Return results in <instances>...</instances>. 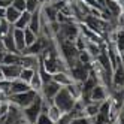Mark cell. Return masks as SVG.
I'll use <instances>...</instances> for the list:
<instances>
[{"label": "cell", "instance_id": "8fae6325", "mask_svg": "<svg viewBox=\"0 0 124 124\" xmlns=\"http://www.w3.org/2000/svg\"><path fill=\"white\" fill-rule=\"evenodd\" d=\"M40 14H42V16H43V18H45L48 23H54V21H57L58 9H57V8H54L49 2H46L45 5H42V8H40Z\"/></svg>", "mask_w": 124, "mask_h": 124}, {"label": "cell", "instance_id": "6da1fadb", "mask_svg": "<svg viewBox=\"0 0 124 124\" xmlns=\"http://www.w3.org/2000/svg\"><path fill=\"white\" fill-rule=\"evenodd\" d=\"M81 31H79V23H76L75 20L72 21H67L60 24V30L57 33V39H63V40H69V42H75Z\"/></svg>", "mask_w": 124, "mask_h": 124}, {"label": "cell", "instance_id": "9a60e30c", "mask_svg": "<svg viewBox=\"0 0 124 124\" xmlns=\"http://www.w3.org/2000/svg\"><path fill=\"white\" fill-rule=\"evenodd\" d=\"M52 81L57 82L60 87H69L73 82V79H72L69 72H57V73L52 75Z\"/></svg>", "mask_w": 124, "mask_h": 124}, {"label": "cell", "instance_id": "7bdbcfd3", "mask_svg": "<svg viewBox=\"0 0 124 124\" xmlns=\"http://www.w3.org/2000/svg\"><path fill=\"white\" fill-rule=\"evenodd\" d=\"M115 2H120V0H115Z\"/></svg>", "mask_w": 124, "mask_h": 124}, {"label": "cell", "instance_id": "d4e9b609", "mask_svg": "<svg viewBox=\"0 0 124 124\" xmlns=\"http://www.w3.org/2000/svg\"><path fill=\"white\" fill-rule=\"evenodd\" d=\"M42 87H43V82H42V79H40L38 70H36L34 75H33V78H31V81H30V88H31L33 91H36V93H40Z\"/></svg>", "mask_w": 124, "mask_h": 124}, {"label": "cell", "instance_id": "836d02e7", "mask_svg": "<svg viewBox=\"0 0 124 124\" xmlns=\"http://www.w3.org/2000/svg\"><path fill=\"white\" fill-rule=\"evenodd\" d=\"M12 6L18 12H25V0H12Z\"/></svg>", "mask_w": 124, "mask_h": 124}, {"label": "cell", "instance_id": "e0dca14e", "mask_svg": "<svg viewBox=\"0 0 124 124\" xmlns=\"http://www.w3.org/2000/svg\"><path fill=\"white\" fill-rule=\"evenodd\" d=\"M40 25H42V15H40V11L39 12H34L31 14V18H30V24H29V27L34 34H40Z\"/></svg>", "mask_w": 124, "mask_h": 124}, {"label": "cell", "instance_id": "1f68e13d", "mask_svg": "<svg viewBox=\"0 0 124 124\" xmlns=\"http://www.w3.org/2000/svg\"><path fill=\"white\" fill-rule=\"evenodd\" d=\"M34 124H55V123L52 121L46 114H43V112H42L39 117H38V120H36V123H34Z\"/></svg>", "mask_w": 124, "mask_h": 124}, {"label": "cell", "instance_id": "b9f144b4", "mask_svg": "<svg viewBox=\"0 0 124 124\" xmlns=\"http://www.w3.org/2000/svg\"><path fill=\"white\" fill-rule=\"evenodd\" d=\"M123 93H124V87H123Z\"/></svg>", "mask_w": 124, "mask_h": 124}, {"label": "cell", "instance_id": "7c38bea8", "mask_svg": "<svg viewBox=\"0 0 124 124\" xmlns=\"http://www.w3.org/2000/svg\"><path fill=\"white\" fill-rule=\"evenodd\" d=\"M103 8L114 16L115 20H118L123 15V9H121V3L120 2H115V0H105Z\"/></svg>", "mask_w": 124, "mask_h": 124}, {"label": "cell", "instance_id": "603a6c76", "mask_svg": "<svg viewBox=\"0 0 124 124\" xmlns=\"http://www.w3.org/2000/svg\"><path fill=\"white\" fill-rule=\"evenodd\" d=\"M99 106L100 103H94V102H88L85 103V117L88 118H96L97 114H99Z\"/></svg>", "mask_w": 124, "mask_h": 124}, {"label": "cell", "instance_id": "9c48e42d", "mask_svg": "<svg viewBox=\"0 0 124 124\" xmlns=\"http://www.w3.org/2000/svg\"><path fill=\"white\" fill-rule=\"evenodd\" d=\"M0 70H2L5 79H8V81H14V79L20 78L21 66L20 64H0Z\"/></svg>", "mask_w": 124, "mask_h": 124}, {"label": "cell", "instance_id": "484cf974", "mask_svg": "<svg viewBox=\"0 0 124 124\" xmlns=\"http://www.w3.org/2000/svg\"><path fill=\"white\" fill-rule=\"evenodd\" d=\"M38 73H39V76H40V79H42V82L45 84V82H49V81H52V75L48 72V70L43 67V64L40 63V58H39V66H38Z\"/></svg>", "mask_w": 124, "mask_h": 124}, {"label": "cell", "instance_id": "4316f807", "mask_svg": "<svg viewBox=\"0 0 124 124\" xmlns=\"http://www.w3.org/2000/svg\"><path fill=\"white\" fill-rule=\"evenodd\" d=\"M36 39H38V34H34L30 29H25L24 30V42H25V46H31L34 42H36ZM25 48V49H27Z\"/></svg>", "mask_w": 124, "mask_h": 124}, {"label": "cell", "instance_id": "30bf717a", "mask_svg": "<svg viewBox=\"0 0 124 124\" xmlns=\"http://www.w3.org/2000/svg\"><path fill=\"white\" fill-rule=\"evenodd\" d=\"M60 85L57 84V82H54V81H49V82H45L43 84V87H42V90H40V96L43 97V99H48V100H52L55 97V94L60 91Z\"/></svg>", "mask_w": 124, "mask_h": 124}, {"label": "cell", "instance_id": "60d3db41", "mask_svg": "<svg viewBox=\"0 0 124 124\" xmlns=\"http://www.w3.org/2000/svg\"><path fill=\"white\" fill-rule=\"evenodd\" d=\"M121 112H123V114H124V106H123V111H121Z\"/></svg>", "mask_w": 124, "mask_h": 124}, {"label": "cell", "instance_id": "f1b7e54d", "mask_svg": "<svg viewBox=\"0 0 124 124\" xmlns=\"http://www.w3.org/2000/svg\"><path fill=\"white\" fill-rule=\"evenodd\" d=\"M40 8H42V5L38 2V0H25V11L27 12H30V14L39 12Z\"/></svg>", "mask_w": 124, "mask_h": 124}, {"label": "cell", "instance_id": "f35d334b", "mask_svg": "<svg viewBox=\"0 0 124 124\" xmlns=\"http://www.w3.org/2000/svg\"><path fill=\"white\" fill-rule=\"evenodd\" d=\"M38 2H39V3H40V5H45V3H46V2H48V0H38Z\"/></svg>", "mask_w": 124, "mask_h": 124}, {"label": "cell", "instance_id": "ee69618b", "mask_svg": "<svg viewBox=\"0 0 124 124\" xmlns=\"http://www.w3.org/2000/svg\"><path fill=\"white\" fill-rule=\"evenodd\" d=\"M0 100H2V97H0Z\"/></svg>", "mask_w": 124, "mask_h": 124}, {"label": "cell", "instance_id": "52a82bcc", "mask_svg": "<svg viewBox=\"0 0 124 124\" xmlns=\"http://www.w3.org/2000/svg\"><path fill=\"white\" fill-rule=\"evenodd\" d=\"M49 43H51V39H46V38H43V36H38L36 42H34L31 46H29L27 49L23 52V54H31V55H38L39 57L42 52L48 48Z\"/></svg>", "mask_w": 124, "mask_h": 124}, {"label": "cell", "instance_id": "83f0119b", "mask_svg": "<svg viewBox=\"0 0 124 124\" xmlns=\"http://www.w3.org/2000/svg\"><path fill=\"white\" fill-rule=\"evenodd\" d=\"M46 115H48V117H49L52 121H54V123H57V121H58V118L61 117V115H63V112H61V111L57 108V106H55L54 103H52V105L49 106V109H48Z\"/></svg>", "mask_w": 124, "mask_h": 124}, {"label": "cell", "instance_id": "cb8c5ba5", "mask_svg": "<svg viewBox=\"0 0 124 124\" xmlns=\"http://www.w3.org/2000/svg\"><path fill=\"white\" fill-rule=\"evenodd\" d=\"M11 85H12V81H8V79L0 81V97H2V99H9Z\"/></svg>", "mask_w": 124, "mask_h": 124}, {"label": "cell", "instance_id": "ac0fdd59", "mask_svg": "<svg viewBox=\"0 0 124 124\" xmlns=\"http://www.w3.org/2000/svg\"><path fill=\"white\" fill-rule=\"evenodd\" d=\"M21 61V54L18 52H3L0 64H20Z\"/></svg>", "mask_w": 124, "mask_h": 124}, {"label": "cell", "instance_id": "4fadbf2b", "mask_svg": "<svg viewBox=\"0 0 124 124\" xmlns=\"http://www.w3.org/2000/svg\"><path fill=\"white\" fill-rule=\"evenodd\" d=\"M20 66L24 67V69L38 70V66H39V57H38V55H31V54H21Z\"/></svg>", "mask_w": 124, "mask_h": 124}, {"label": "cell", "instance_id": "4dcf8cb0", "mask_svg": "<svg viewBox=\"0 0 124 124\" xmlns=\"http://www.w3.org/2000/svg\"><path fill=\"white\" fill-rule=\"evenodd\" d=\"M34 72H36V70H33V69H24V67H21L20 79H21V81H24V82H27V84H30V81H31Z\"/></svg>", "mask_w": 124, "mask_h": 124}, {"label": "cell", "instance_id": "f546056e", "mask_svg": "<svg viewBox=\"0 0 124 124\" xmlns=\"http://www.w3.org/2000/svg\"><path fill=\"white\" fill-rule=\"evenodd\" d=\"M78 61L81 64H85V66H90L93 63V57L88 54L87 51H79L78 52Z\"/></svg>", "mask_w": 124, "mask_h": 124}, {"label": "cell", "instance_id": "2e32d148", "mask_svg": "<svg viewBox=\"0 0 124 124\" xmlns=\"http://www.w3.org/2000/svg\"><path fill=\"white\" fill-rule=\"evenodd\" d=\"M29 90H31V88H30V84L21 81L20 78H18V79H14V81H12V85H11V96H12V94L25 93V91H29ZM11 96H9V97H11Z\"/></svg>", "mask_w": 124, "mask_h": 124}, {"label": "cell", "instance_id": "44dd1931", "mask_svg": "<svg viewBox=\"0 0 124 124\" xmlns=\"http://www.w3.org/2000/svg\"><path fill=\"white\" fill-rule=\"evenodd\" d=\"M14 30V29H12ZM12 30L5 34V36H2V40H3V45H5V51L6 52H18L15 48V42H14V36H12ZM20 54V52H18Z\"/></svg>", "mask_w": 124, "mask_h": 124}, {"label": "cell", "instance_id": "277c9868", "mask_svg": "<svg viewBox=\"0 0 124 124\" xmlns=\"http://www.w3.org/2000/svg\"><path fill=\"white\" fill-rule=\"evenodd\" d=\"M39 93L36 91H33V90H29V91H25V93H20V94H12L9 97V102L15 106H18L20 109H24V108H27V106H30L34 99L38 97Z\"/></svg>", "mask_w": 124, "mask_h": 124}, {"label": "cell", "instance_id": "7402d4cb", "mask_svg": "<svg viewBox=\"0 0 124 124\" xmlns=\"http://www.w3.org/2000/svg\"><path fill=\"white\" fill-rule=\"evenodd\" d=\"M23 12H18V11H16L15 9V8L11 5L9 8H6V14H5V20L8 21V23H9L11 25H14L15 23H16V20H18L20 18V15H21Z\"/></svg>", "mask_w": 124, "mask_h": 124}, {"label": "cell", "instance_id": "d590c367", "mask_svg": "<svg viewBox=\"0 0 124 124\" xmlns=\"http://www.w3.org/2000/svg\"><path fill=\"white\" fill-rule=\"evenodd\" d=\"M12 5V0H0V8L2 9H6V8H9Z\"/></svg>", "mask_w": 124, "mask_h": 124}, {"label": "cell", "instance_id": "74e56055", "mask_svg": "<svg viewBox=\"0 0 124 124\" xmlns=\"http://www.w3.org/2000/svg\"><path fill=\"white\" fill-rule=\"evenodd\" d=\"M5 14H6V9H2V8H0V18H5Z\"/></svg>", "mask_w": 124, "mask_h": 124}, {"label": "cell", "instance_id": "5bb4252c", "mask_svg": "<svg viewBox=\"0 0 124 124\" xmlns=\"http://www.w3.org/2000/svg\"><path fill=\"white\" fill-rule=\"evenodd\" d=\"M12 36H14V42H15V48L16 51L23 54L25 51V42H24V30H20V29H14L12 30Z\"/></svg>", "mask_w": 124, "mask_h": 124}, {"label": "cell", "instance_id": "d6a6232c", "mask_svg": "<svg viewBox=\"0 0 124 124\" xmlns=\"http://www.w3.org/2000/svg\"><path fill=\"white\" fill-rule=\"evenodd\" d=\"M72 115H70L69 112H63V115H61V117L58 118V121L55 123V124H70L72 123Z\"/></svg>", "mask_w": 124, "mask_h": 124}, {"label": "cell", "instance_id": "ab89813d", "mask_svg": "<svg viewBox=\"0 0 124 124\" xmlns=\"http://www.w3.org/2000/svg\"><path fill=\"white\" fill-rule=\"evenodd\" d=\"M5 79V76H3V73H2V70H0V81H3Z\"/></svg>", "mask_w": 124, "mask_h": 124}, {"label": "cell", "instance_id": "8d00e7d4", "mask_svg": "<svg viewBox=\"0 0 124 124\" xmlns=\"http://www.w3.org/2000/svg\"><path fill=\"white\" fill-rule=\"evenodd\" d=\"M3 52H6V51H5V45H3V40H2V36H0V54H3Z\"/></svg>", "mask_w": 124, "mask_h": 124}, {"label": "cell", "instance_id": "8992f818", "mask_svg": "<svg viewBox=\"0 0 124 124\" xmlns=\"http://www.w3.org/2000/svg\"><path fill=\"white\" fill-rule=\"evenodd\" d=\"M123 87H124V63H120L112 70L111 90H123Z\"/></svg>", "mask_w": 124, "mask_h": 124}, {"label": "cell", "instance_id": "5b68a950", "mask_svg": "<svg viewBox=\"0 0 124 124\" xmlns=\"http://www.w3.org/2000/svg\"><path fill=\"white\" fill-rule=\"evenodd\" d=\"M69 73H70V76H72L73 82H79V84H82L85 79L90 76V66L81 64L79 61H76V63L69 69Z\"/></svg>", "mask_w": 124, "mask_h": 124}, {"label": "cell", "instance_id": "ffe728a7", "mask_svg": "<svg viewBox=\"0 0 124 124\" xmlns=\"http://www.w3.org/2000/svg\"><path fill=\"white\" fill-rule=\"evenodd\" d=\"M30 18H31V14L30 12H23L20 15V18L16 20V23L14 24V29H20V30H25L29 27V24H30Z\"/></svg>", "mask_w": 124, "mask_h": 124}, {"label": "cell", "instance_id": "ba28073f", "mask_svg": "<svg viewBox=\"0 0 124 124\" xmlns=\"http://www.w3.org/2000/svg\"><path fill=\"white\" fill-rule=\"evenodd\" d=\"M109 93L111 90L106 85H102V84H97L94 88H93V91L90 94V102H94V103H102L105 100H108L109 99Z\"/></svg>", "mask_w": 124, "mask_h": 124}, {"label": "cell", "instance_id": "3957f363", "mask_svg": "<svg viewBox=\"0 0 124 124\" xmlns=\"http://www.w3.org/2000/svg\"><path fill=\"white\" fill-rule=\"evenodd\" d=\"M42 100H43L42 96L38 94V97L34 99V102L30 106H27V108L23 109V117H24L25 121H27V124H34L36 120H38V117L42 114Z\"/></svg>", "mask_w": 124, "mask_h": 124}, {"label": "cell", "instance_id": "7a4b0ae2", "mask_svg": "<svg viewBox=\"0 0 124 124\" xmlns=\"http://www.w3.org/2000/svg\"><path fill=\"white\" fill-rule=\"evenodd\" d=\"M75 102H76V99L69 93V90L64 88V87H61L60 91L55 94L54 99H52V103H54L61 112H70V109L73 108Z\"/></svg>", "mask_w": 124, "mask_h": 124}, {"label": "cell", "instance_id": "e575fe53", "mask_svg": "<svg viewBox=\"0 0 124 124\" xmlns=\"http://www.w3.org/2000/svg\"><path fill=\"white\" fill-rule=\"evenodd\" d=\"M70 124H93V120L88 117H81V118H73Z\"/></svg>", "mask_w": 124, "mask_h": 124}, {"label": "cell", "instance_id": "d6986e66", "mask_svg": "<svg viewBox=\"0 0 124 124\" xmlns=\"http://www.w3.org/2000/svg\"><path fill=\"white\" fill-rule=\"evenodd\" d=\"M70 115H72V118H81V117H85V103L81 100V99H78L73 105V108L70 109L69 112Z\"/></svg>", "mask_w": 124, "mask_h": 124}]
</instances>
